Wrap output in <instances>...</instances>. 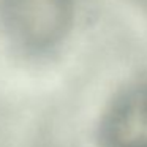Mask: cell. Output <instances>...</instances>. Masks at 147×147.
<instances>
[{
	"mask_svg": "<svg viewBox=\"0 0 147 147\" xmlns=\"http://www.w3.org/2000/svg\"><path fill=\"white\" fill-rule=\"evenodd\" d=\"M73 0H0V21L10 40L29 52H43L63 40Z\"/></svg>",
	"mask_w": 147,
	"mask_h": 147,
	"instance_id": "1",
	"label": "cell"
},
{
	"mask_svg": "<svg viewBox=\"0 0 147 147\" xmlns=\"http://www.w3.org/2000/svg\"><path fill=\"white\" fill-rule=\"evenodd\" d=\"M103 147H147V84L120 93L100 128Z\"/></svg>",
	"mask_w": 147,
	"mask_h": 147,
	"instance_id": "2",
	"label": "cell"
}]
</instances>
